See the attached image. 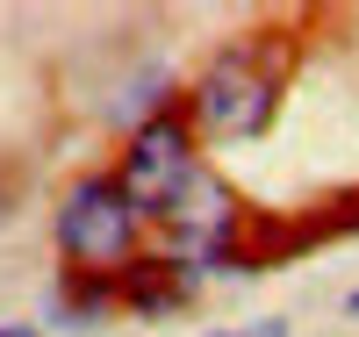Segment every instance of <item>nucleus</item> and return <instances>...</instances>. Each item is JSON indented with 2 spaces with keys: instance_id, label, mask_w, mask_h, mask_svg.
<instances>
[{
  "instance_id": "8",
  "label": "nucleus",
  "mask_w": 359,
  "mask_h": 337,
  "mask_svg": "<svg viewBox=\"0 0 359 337\" xmlns=\"http://www.w3.org/2000/svg\"><path fill=\"white\" fill-rule=\"evenodd\" d=\"M352 309H359V294H352Z\"/></svg>"
},
{
  "instance_id": "5",
  "label": "nucleus",
  "mask_w": 359,
  "mask_h": 337,
  "mask_svg": "<svg viewBox=\"0 0 359 337\" xmlns=\"http://www.w3.org/2000/svg\"><path fill=\"white\" fill-rule=\"evenodd\" d=\"M187 301V280L172 273V259H144V266H130V309H180Z\"/></svg>"
},
{
  "instance_id": "7",
  "label": "nucleus",
  "mask_w": 359,
  "mask_h": 337,
  "mask_svg": "<svg viewBox=\"0 0 359 337\" xmlns=\"http://www.w3.org/2000/svg\"><path fill=\"white\" fill-rule=\"evenodd\" d=\"M0 337H36V330H22V323H0Z\"/></svg>"
},
{
  "instance_id": "2",
  "label": "nucleus",
  "mask_w": 359,
  "mask_h": 337,
  "mask_svg": "<svg viewBox=\"0 0 359 337\" xmlns=\"http://www.w3.org/2000/svg\"><path fill=\"white\" fill-rule=\"evenodd\" d=\"M194 172L201 165H194L187 122L180 115H151V122L130 130V151H123V165H115V187H123V201L137 216H172V201L187 194Z\"/></svg>"
},
{
  "instance_id": "3",
  "label": "nucleus",
  "mask_w": 359,
  "mask_h": 337,
  "mask_svg": "<svg viewBox=\"0 0 359 337\" xmlns=\"http://www.w3.org/2000/svg\"><path fill=\"white\" fill-rule=\"evenodd\" d=\"M194 122L208 137H259L266 122H273V108H280V79L259 65L252 50H230V57H216L201 79H194Z\"/></svg>"
},
{
  "instance_id": "1",
  "label": "nucleus",
  "mask_w": 359,
  "mask_h": 337,
  "mask_svg": "<svg viewBox=\"0 0 359 337\" xmlns=\"http://www.w3.org/2000/svg\"><path fill=\"white\" fill-rule=\"evenodd\" d=\"M57 252H65L79 273H123L137 252V208L123 201L115 172L79 179L57 208Z\"/></svg>"
},
{
  "instance_id": "4",
  "label": "nucleus",
  "mask_w": 359,
  "mask_h": 337,
  "mask_svg": "<svg viewBox=\"0 0 359 337\" xmlns=\"http://www.w3.org/2000/svg\"><path fill=\"white\" fill-rule=\"evenodd\" d=\"M180 237L194 244V252H208V259H223V237H230V223H237V201H230V187L216 172H194L187 179V194L172 201V216H165Z\"/></svg>"
},
{
  "instance_id": "6",
  "label": "nucleus",
  "mask_w": 359,
  "mask_h": 337,
  "mask_svg": "<svg viewBox=\"0 0 359 337\" xmlns=\"http://www.w3.org/2000/svg\"><path fill=\"white\" fill-rule=\"evenodd\" d=\"M223 337H287V323H252V330H223Z\"/></svg>"
}]
</instances>
